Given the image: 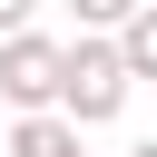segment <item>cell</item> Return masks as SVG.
<instances>
[{"label": "cell", "instance_id": "cell-2", "mask_svg": "<svg viewBox=\"0 0 157 157\" xmlns=\"http://www.w3.org/2000/svg\"><path fill=\"white\" fill-rule=\"evenodd\" d=\"M59 69H69V39H39V29H20V39H0V98H10L20 118H39V108H59Z\"/></svg>", "mask_w": 157, "mask_h": 157}, {"label": "cell", "instance_id": "cell-5", "mask_svg": "<svg viewBox=\"0 0 157 157\" xmlns=\"http://www.w3.org/2000/svg\"><path fill=\"white\" fill-rule=\"evenodd\" d=\"M147 0H69V20H78V39H118L128 20H137Z\"/></svg>", "mask_w": 157, "mask_h": 157}, {"label": "cell", "instance_id": "cell-8", "mask_svg": "<svg viewBox=\"0 0 157 157\" xmlns=\"http://www.w3.org/2000/svg\"><path fill=\"white\" fill-rule=\"evenodd\" d=\"M78 157H88V147H78Z\"/></svg>", "mask_w": 157, "mask_h": 157}, {"label": "cell", "instance_id": "cell-7", "mask_svg": "<svg viewBox=\"0 0 157 157\" xmlns=\"http://www.w3.org/2000/svg\"><path fill=\"white\" fill-rule=\"evenodd\" d=\"M128 157H157V137H137V147H128Z\"/></svg>", "mask_w": 157, "mask_h": 157}, {"label": "cell", "instance_id": "cell-1", "mask_svg": "<svg viewBox=\"0 0 157 157\" xmlns=\"http://www.w3.org/2000/svg\"><path fill=\"white\" fill-rule=\"evenodd\" d=\"M128 59H118V39H69V69H59V118L88 137V128H108L118 108H128Z\"/></svg>", "mask_w": 157, "mask_h": 157}, {"label": "cell", "instance_id": "cell-3", "mask_svg": "<svg viewBox=\"0 0 157 157\" xmlns=\"http://www.w3.org/2000/svg\"><path fill=\"white\" fill-rule=\"evenodd\" d=\"M0 157H78V128H69L59 108H39V118H10V128H0Z\"/></svg>", "mask_w": 157, "mask_h": 157}, {"label": "cell", "instance_id": "cell-4", "mask_svg": "<svg viewBox=\"0 0 157 157\" xmlns=\"http://www.w3.org/2000/svg\"><path fill=\"white\" fill-rule=\"evenodd\" d=\"M118 59H128V78H157V0L118 29Z\"/></svg>", "mask_w": 157, "mask_h": 157}, {"label": "cell", "instance_id": "cell-6", "mask_svg": "<svg viewBox=\"0 0 157 157\" xmlns=\"http://www.w3.org/2000/svg\"><path fill=\"white\" fill-rule=\"evenodd\" d=\"M29 10H39V0H0V39H20V29H29Z\"/></svg>", "mask_w": 157, "mask_h": 157}]
</instances>
